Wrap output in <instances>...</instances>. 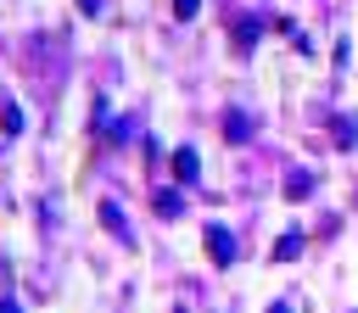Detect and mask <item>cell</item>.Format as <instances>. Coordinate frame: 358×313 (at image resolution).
I'll return each mask as SVG.
<instances>
[{
  "instance_id": "1",
  "label": "cell",
  "mask_w": 358,
  "mask_h": 313,
  "mask_svg": "<svg viewBox=\"0 0 358 313\" xmlns=\"http://www.w3.org/2000/svg\"><path fill=\"white\" fill-rule=\"evenodd\" d=\"M201 240H207V257H213L218 268H229V263H235V235H229V229L207 224V235H201Z\"/></svg>"
},
{
  "instance_id": "2",
  "label": "cell",
  "mask_w": 358,
  "mask_h": 313,
  "mask_svg": "<svg viewBox=\"0 0 358 313\" xmlns=\"http://www.w3.org/2000/svg\"><path fill=\"white\" fill-rule=\"evenodd\" d=\"M196 173H201V162H196V151H190V145H179V151H173V179H179V184H190Z\"/></svg>"
},
{
  "instance_id": "3",
  "label": "cell",
  "mask_w": 358,
  "mask_h": 313,
  "mask_svg": "<svg viewBox=\"0 0 358 313\" xmlns=\"http://www.w3.org/2000/svg\"><path fill=\"white\" fill-rule=\"evenodd\" d=\"M257 34H263V17H241V22H235V50H252Z\"/></svg>"
},
{
  "instance_id": "4",
  "label": "cell",
  "mask_w": 358,
  "mask_h": 313,
  "mask_svg": "<svg viewBox=\"0 0 358 313\" xmlns=\"http://www.w3.org/2000/svg\"><path fill=\"white\" fill-rule=\"evenodd\" d=\"M151 207H157V218H179V207H185V201H179V190H157V196H151Z\"/></svg>"
},
{
  "instance_id": "5",
  "label": "cell",
  "mask_w": 358,
  "mask_h": 313,
  "mask_svg": "<svg viewBox=\"0 0 358 313\" xmlns=\"http://www.w3.org/2000/svg\"><path fill=\"white\" fill-rule=\"evenodd\" d=\"M101 224H106L112 235H129V224H123V212H117L112 201H101Z\"/></svg>"
},
{
  "instance_id": "6",
  "label": "cell",
  "mask_w": 358,
  "mask_h": 313,
  "mask_svg": "<svg viewBox=\"0 0 358 313\" xmlns=\"http://www.w3.org/2000/svg\"><path fill=\"white\" fill-rule=\"evenodd\" d=\"M224 134H229V140H246V134H252V117H241V112L224 117Z\"/></svg>"
},
{
  "instance_id": "7",
  "label": "cell",
  "mask_w": 358,
  "mask_h": 313,
  "mask_svg": "<svg viewBox=\"0 0 358 313\" xmlns=\"http://www.w3.org/2000/svg\"><path fill=\"white\" fill-rule=\"evenodd\" d=\"M296 252H302V235H280V246H274V257H280V263H291Z\"/></svg>"
},
{
  "instance_id": "8",
  "label": "cell",
  "mask_w": 358,
  "mask_h": 313,
  "mask_svg": "<svg viewBox=\"0 0 358 313\" xmlns=\"http://www.w3.org/2000/svg\"><path fill=\"white\" fill-rule=\"evenodd\" d=\"M285 190H291V196H308V190H313V179H308V173H291V179H285Z\"/></svg>"
},
{
  "instance_id": "9",
  "label": "cell",
  "mask_w": 358,
  "mask_h": 313,
  "mask_svg": "<svg viewBox=\"0 0 358 313\" xmlns=\"http://www.w3.org/2000/svg\"><path fill=\"white\" fill-rule=\"evenodd\" d=\"M196 11H201V0H173V17H179V22H190Z\"/></svg>"
},
{
  "instance_id": "10",
  "label": "cell",
  "mask_w": 358,
  "mask_h": 313,
  "mask_svg": "<svg viewBox=\"0 0 358 313\" xmlns=\"http://www.w3.org/2000/svg\"><path fill=\"white\" fill-rule=\"evenodd\" d=\"M0 313H22V307H17V302H11V296H0Z\"/></svg>"
},
{
  "instance_id": "11",
  "label": "cell",
  "mask_w": 358,
  "mask_h": 313,
  "mask_svg": "<svg viewBox=\"0 0 358 313\" xmlns=\"http://www.w3.org/2000/svg\"><path fill=\"white\" fill-rule=\"evenodd\" d=\"M268 313H291V307H285V302H274V307H268Z\"/></svg>"
}]
</instances>
